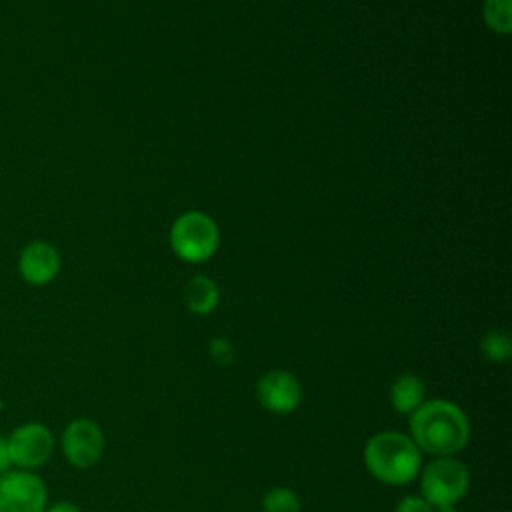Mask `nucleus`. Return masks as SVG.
<instances>
[{
    "instance_id": "nucleus-1",
    "label": "nucleus",
    "mask_w": 512,
    "mask_h": 512,
    "mask_svg": "<svg viewBox=\"0 0 512 512\" xmlns=\"http://www.w3.org/2000/svg\"><path fill=\"white\" fill-rule=\"evenodd\" d=\"M410 438L418 450L434 456H454L468 444L470 422L466 412L450 400L422 402L408 420Z\"/></svg>"
},
{
    "instance_id": "nucleus-2",
    "label": "nucleus",
    "mask_w": 512,
    "mask_h": 512,
    "mask_svg": "<svg viewBox=\"0 0 512 512\" xmlns=\"http://www.w3.org/2000/svg\"><path fill=\"white\" fill-rule=\"evenodd\" d=\"M364 464L378 482L402 486L418 476L422 454L408 434L386 430L368 438Z\"/></svg>"
},
{
    "instance_id": "nucleus-3",
    "label": "nucleus",
    "mask_w": 512,
    "mask_h": 512,
    "mask_svg": "<svg viewBox=\"0 0 512 512\" xmlns=\"http://www.w3.org/2000/svg\"><path fill=\"white\" fill-rule=\"evenodd\" d=\"M470 486L468 468L452 458L440 456L424 466L420 474V496L436 506H454L460 502Z\"/></svg>"
},
{
    "instance_id": "nucleus-4",
    "label": "nucleus",
    "mask_w": 512,
    "mask_h": 512,
    "mask_svg": "<svg viewBox=\"0 0 512 512\" xmlns=\"http://www.w3.org/2000/svg\"><path fill=\"white\" fill-rule=\"evenodd\" d=\"M170 242L182 260L202 262L210 258L218 246V228L210 216L186 212L174 222Z\"/></svg>"
},
{
    "instance_id": "nucleus-5",
    "label": "nucleus",
    "mask_w": 512,
    "mask_h": 512,
    "mask_svg": "<svg viewBox=\"0 0 512 512\" xmlns=\"http://www.w3.org/2000/svg\"><path fill=\"white\" fill-rule=\"evenodd\" d=\"M54 436L44 424L18 426L6 440V452L18 468H40L52 456Z\"/></svg>"
},
{
    "instance_id": "nucleus-6",
    "label": "nucleus",
    "mask_w": 512,
    "mask_h": 512,
    "mask_svg": "<svg viewBox=\"0 0 512 512\" xmlns=\"http://www.w3.org/2000/svg\"><path fill=\"white\" fill-rule=\"evenodd\" d=\"M46 486L26 470L6 472L0 478V512H44Z\"/></svg>"
},
{
    "instance_id": "nucleus-7",
    "label": "nucleus",
    "mask_w": 512,
    "mask_h": 512,
    "mask_svg": "<svg viewBox=\"0 0 512 512\" xmlns=\"http://www.w3.org/2000/svg\"><path fill=\"white\" fill-rule=\"evenodd\" d=\"M62 450L72 466H94L104 452L102 428L88 418L72 420L62 434Z\"/></svg>"
},
{
    "instance_id": "nucleus-8",
    "label": "nucleus",
    "mask_w": 512,
    "mask_h": 512,
    "mask_svg": "<svg viewBox=\"0 0 512 512\" xmlns=\"http://www.w3.org/2000/svg\"><path fill=\"white\" fill-rule=\"evenodd\" d=\"M260 404L272 414H290L302 402V386L298 378L286 370H270L256 384Z\"/></svg>"
},
{
    "instance_id": "nucleus-9",
    "label": "nucleus",
    "mask_w": 512,
    "mask_h": 512,
    "mask_svg": "<svg viewBox=\"0 0 512 512\" xmlns=\"http://www.w3.org/2000/svg\"><path fill=\"white\" fill-rule=\"evenodd\" d=\"M60 270L58 250L44 240H34L22 248L18 258L20 276L34 286L48 284Z\"/></svg>"
},
{
    "instance_id": "nucleus-10",
    "label": "nucleus",
    "mask_w": 512,
    "mask_h": 512,
    "mask_svg": "<svg viewBox=\"0 0 512 512\" xmlns=\"http://www.w3.org/2000/svg\"><path fill=\"white\" fill-rule=\"evenodd\" d=\"M426 386L416 374H400L390 386L392 408L400 414H412L424 402Z\"/></svg>"
},
{
    "instance_id": "nucleus-11",
    "label": "nucleus",
    "mask_w": 512,
    "mask_h": 512,
    "mask_svg": "<svg viewBox=\"0 0 512 512\" xmlns=\"http://www.w3.org/2000/svg\"><path fill=\"white\" fill-rule=\"evenodd\" d=\"M184 300L190 312L194 314H208L218 304V288L208 276H194L184 290Z\"/></svg>"
},
{
    "instance_id": "nucleus-12",
    "label": "nucleus",
    "mask_w": 512,
    "mask_h": 512,
    "mask_svg": "<svg viewBox=\"0 0 512 512\" xmlns=\"http://www.w3.org/2000/svg\"><path fill=\"white\" fill-rule=\"evenodd\" d=\"M480 350L490 362H506L512 356V340L504 330H490L480 340Z\"/></svg>"
},
{
    "instance_id": "nucleus-13",
    "label": "nucleus",
    "mask_w": 512,
    "mask_h": 512,
    "mask_svg": "<svg viewBox=\"0 0 512 512\" xmlns=\"http://www.w3.org/2000/svg\"><path fill=\"white\" fill-rule=\"evenodd\" d=\"M484 20L492 30H496L500 34L510 32L512 0H486L484 2Z\"/></svg>"
},
{
    "instance_id": "nucleus-14",
    "label": "nucleus",
    "mask_w": 512,
    "mask_h": 512,
    "mask_svg": "<svg viewBox=\"0 0 512 512\" xmlns=\"http://www.w3.org/2000/svg\"><path fill=\"white\" fill-rule=\"evenodd\" d=\"M262 512H300V498L290 488H272L262 498Z\"/></svg>"
},
{
    "instance_id": "nucleus-15",
    "label": "nucleus",
    "mask_w": 512,
    "mask_h": 512,
    "mask_svg": "<svg viewBox=\"0 0 512 512\" xmlns=\"http://www.w3.org/2000/svg\"><path fill=\"white\" fill-rule=\"evenodd\" d=\"M208 350H210L212 360H214L216 364H220V366H228V364L234 360V346H232L226 338H220V336H218V338L210 340Z\"/></svg>"
},
{
    "instance_id": "nucleus-16",
    "label": "nucleus",
    "mask_w": 512,
    "mask_h": 512,
    "mask_svg": "<svg viewBox=\"0 0 512 512\" xmlns=\"http://www.w3.org/2000/svg\"><path fill=\"white\" fill-rule=\"evenodd\" d=\"M394 512H434V506L428 500H424L422 496H412L410 494V496H404L396 504Z\"/></svg>"
},
{
    "instance_id": "nucleus-17",
    "label": "nucleus",
    "mask_w": 512,
    "mask_h": 512,
    "mask_svg": "<svg viewBox=\"0 0 512 512\" xmlns=\"http://www.w3.org/2000/svg\"><path fill=\"white\" fill-rule=\"evenodd\" d=\"M44 512H80V508L76 506V504H72V502H56V504H52L48 510H44Z\"/></svg>"
},
{
    "instance_id": "nucleus-18",
    "label": "nucleus",
    "mask_w": 512,
    "mask_h": 512,
    "mask_svg": "<svg viewBox=\"0 0 512 512\" xmlns=\"http://www.w3.org/2000/svg\"><path fill=\"white\" fill-rule=\"evenodd\" d=\"M8 466H10V458L6 452V440L0 438V478L8 472Z\"/></svg>"
},
{
    "instance_id": "nucleus-19",
    "label": "nucleus",
    "mask_w": 512,
    "mask_h": 512,
    "mask_svg": "<svg viewBox=\"0 0 512 512\" xmlns=\"http://www.w3.org/2000/svg\"><path fill=\"white\" fill-rule=\"evenodd\" d=\"M434 512H458L456 506H436Z\"/></svg>"
}]
</instances>
